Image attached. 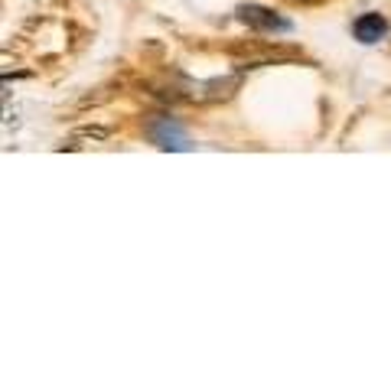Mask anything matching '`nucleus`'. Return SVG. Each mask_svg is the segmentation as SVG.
I'll use <instances>...</instances> for the list:
<instances>
[{"mask_svg": "<svg viewBox=\"0 0 391 391\" xmlns=\"http://www.w3.org/2000/svg\"><path fill=\"white\" fill-rule=\"evenodd\" d=\"M239 20L248 23L251 29H261V33H290L294 23L284 17H277L274 10L267 7H258V3H241L239 7Z\"/></svg>", "mask_w": 391, "mask_h": 391, "instance_id": "obj_1", "label": "nucleus"}, {"mask_svg": "<svg viewBox=\"0 0 391 391\" xmlns=\"http://www.w3.org/2000/svg\"><path fill=\"white\" fill-rule=\"evenodd\" d=\"M353 33L359 43H365V46H369V43H378V39L388 33V20H385L382 13H362V17L353 23Z\"/></svg>", "mask_w": 391, "mask_h": 391, "instance_id": "obj_3", "label": "nucleus"}, {"mask_svg": "<svg viewBox=\"0 0 391 391\" xmlns=\"http://www.w3.org/2000/svg\"><path fill=\"white\" fill-rule=\"evenodd\" d=\"M239 88V78H225V82H209L206 85V95H199L202 101H219V98H232V92Z\"/></svg>", "mask_w": 391, "mask_h": 391, "instance_id": "obj_4", "label": "nucleus"}, {"mask_svg": "<svg viewBox=\"0 0 391 391\" xmlns=\"http://www.w3.org/2000/svg\"><path fill=\"white\" fill-rule=\"evenodd\" d=\"M147 134H150V141L157 143V147H163V150H190L183 127L176 125V121H170V118H157V121H150Z\"/></svg>", "mask_w": 391, "mask_h": 391, "instance_id": "obj_2", "label": "nucleus"}]
</instances>
